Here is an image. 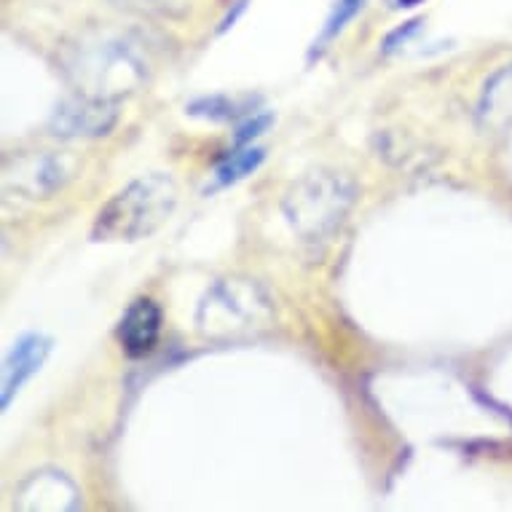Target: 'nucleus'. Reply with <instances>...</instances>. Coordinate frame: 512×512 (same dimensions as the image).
<instances>
[{"instance_id": "nucleus-14", "label": "nucleus", "mask_w": 512, "mask_h": 512, "mask_svg": "<svg viewBox=\"0 0 512 512\" xmlns=\"http://www.w3.org/2000/svg\"><path fill=\"white\" fill-rule=\"evenodd\" d=\"M419 3H424V0H395L397 9H411V6H419Z\"/></svg>"}, {"instance_id": "nucleus-1", "label": "nucleus", "mask_w": 512, "mask_h": 512, "mask_svg": "<svg viewBox=\"0 0 512 512\" xmlns=\"http://www.w3.org/2000/svg\"><path fill=\"white\" fill-rule=\"evenodd\" d=\"M196 328L218 344H242L274 328V306L247 279H218L196 309Z\"/></svg>"}, {"instance_id": "nucleus-9", "label": "nucleus", "mask_w": 512, "mask_h": 512, "mask_svg": "<svg viewBox=\"0 0 512 512\" xmlns=\"http://www.w3.org/2000/svg\"><path fill=\"white\" fill-rule=\"evenodd\" d=\"M258 100L244 97V100H234L226 94H212V97H199V100L188 102V116L210 118V121H234V118L250 116L252 105Z\"/></svg>"}, {"instance_id": "nucleus-6", "label": "nucleus", "mask_w": 512, "mask_h": 512, "mask_svg": "<svg viewBox=\"0 0 512 512\" xmlns=\"http://www.w3.org/2000/svg\"><path fill=\"white\" fill-rule=\"evenodd\" d=\"M65 180H68V169H65L62 159L51 156V153L22 156L6 167V185L19 194L30 196V199L54 194Z\"/></svg>"}, {"instance_id": "nucleus-4", "label": "nucleus", "mask_w": 512, "mask_h": 512, "mask_svg": "<svg viewBox=\"0 0 512 512\" xmlns=\"http://www.w3.org/2000/svg\"><path fill=\"white\" fill-rule=\"evenodd\" d=\"M118 121V102L100 94L68 97L51 118V129L59 137H102Z\"/></svg>"}, {"instance_id": "nucleus-7", "label": "nucleus", "mask_w": 512, "mask_h": 512, "mask_svg": "<svg viewBox=\"0 0 512 512\" xmlns=\"http://www.w3.org/2000/svg\"><path fill=\"white\" fill-rule=\"evenodd\" d=\"M118 344L124 346L129 357H145L159 344L161 336V309L151 298H137L126 306L124 317L118 322Z\"/></svg>"}, {"instance_id": "nucleus-2", "label": "nucleus", "mask_w": 512, "mask_h": 512, "mask_svg": "<svg viewBox=\"0 0 512 512\" xmlns=\"http://www.w3.org/2000/svg\"><path fill=\"white\" fill-rule=\"evenodd\" d=\"M177 207V185L164 172L132 180L100 210L94 242H137L153 234Z\"/></svg>"}, {"instance_id": "nucleus-11", "label": "nucleus", "mask_w": 512, "mask_h": 512, "mask_svg": "<svg viewBox=\"0 0 512 512\" xmlns=\"http://www.w3.org/2000/svg\"><path fill=\"white\" fill-rule=\"evenodd\" d=\"M274 124V116L271 113H250V116L244 118L242 124L236 126L234 132V145L231 148H244V145H252L258 137Z\"/></svg>"}, {"instance_id": "nucleus-13", "label": "nucleus", "mask_w": 512, "mask_h": 512, "mask_svg": "<svg viewBox=\"0 0 512 512\" xmlns=\"http://www.w3.org/2000/svg\"><path fill=\"white\" fill-rule=\"evenodd\" d=\"M242 11H244V0H239V3H236V9H234V11H228V17L223 19V22H220L218 33H226L228 27L234 25L236 19H239V14H242Z\"/></svg>"}, {"instance_id": "nucleus-8", "label": "nucleus", "mask_w": 512, "mask_h": 512, "mask_svg": "<svg viewBox=\"0 0 512 512\" xmlns=\"http://www.w3.org/2000/svg\"><path fill=\"white\" fill-rule=\"evenodd\" d=\"M263 161H266V151L258 148V145L231 148L226 153V159L220 161L218 169H215V183H212V188H226V185L239 183L244 177H250L252 172H258Z\"/></svg>"}, {"instance_id": "nucleus-3", "label": "nucleus", "mask_w": 512, "mask_h": 512, "mask_svg": "<svg viewBox=\"0 0 512 512\" xmlns=\"http://www.w3.org/2000/svg\"><path fill=\"white\" fill-rule=\"evenodd\" d=\"M354 202V185L338 172H311L285 196V215L290 226L306 242H317L341 226Z\"/></svg>"}, {"instance_id": "nucleus-12", "label": "nucleus", "mask_w": 512, "mask_h": 512, "mask_svg": "<svg viewBox=\"0 0 512 512\" xmlns=\"http://www.w3.org/2000/svg\"><path fill=\"white\" fill-rule=\"evenodd\" d=\"M419 25H421V19H413V22H408V25L397 27L395 33H389L387 41H384V54H392L395 49H400V46H403V43L408 41L416 30H419Z\"/></svg>"}, {"instance_id": "nucleus-5", "label": "nucleus", "mask_w": 512, "mask_h": 512, "mask_svg": "<svg viewBox=\"0 0 512 512\" xmlns=\"http://www.w3.org/2000/svg\"><path fill=\"white\" fill-rule=\"evenodd\" d=\"M51 338L41 333H25L11 346V352L3 360V411L11 400L22 392L27 381L43 368V362L51 354Z\"/></svg>"}, {"instance_id": "nucleus-10", "label": "nucleus", "mask_w": 512, "mask_h": 512, "mask_svg": "<svg viewBox=\"0 0 512 512\" xmlns=\"http://www.w3.org/2000/svg\"><path fill=\"white\" fill-rule=\"evenodd\" d=\"M362 6H365V0H336V3H333V9H330L328 19H325V25H322V30H319L317 41H314V46H311L309 59L319 57L322 51L328 49L330 43L344 33L346 25L360 14Z\"/></svg>"}]
</instances>
